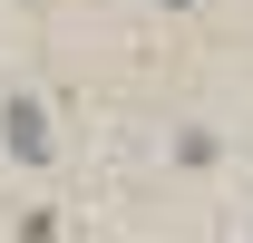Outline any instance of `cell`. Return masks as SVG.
Wrapping results in <instances>:
<instances>
[]
</instances>
